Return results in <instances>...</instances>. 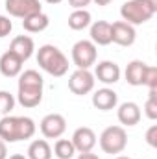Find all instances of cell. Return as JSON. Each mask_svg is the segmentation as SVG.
Here are the masks:
<instances>
[{
	"instance_id": "6da1fadb",
	"label": "cell",
	"mask_w": 157,
	"mask_h": 159,
	"mask_svg": "<svg viewBox=\"0 0 157 159\" xmlns=\"http://www.w3.org/2000/svg\"><path fill=\"white\" fill-rule=\"evenodd\" d=\"M37 126L30 117H13L6 115L0 119V139L4 143H19L28 141L35 135Z\"/></svg>"
},
{
	"instance_id": "7a4b0ae2",
	"label": "cell",
	"mask_w": 157,
	"mask_h": 159,
	"mask_svg": "<svg viewBox=\"0 0 157 159\" xmlns=\"http://www.w3.org/2000/svg\"><path fill=\"white\" fill-rule=\"evenodd\" d=\"M37 63L50 76L61 78L69 72V59L67 56L54 44H43L37 50Z\"/></svg>"
},
{
	"instance_id": "3957f363",
	"label": "cell",
	"mask_w": 157,
	"mask_h": 159,
	"mask_svg": "<svg viewBox=\"0 0 157 159\" xmlns=\"http://www.w3.org/2000/svg\"><path fill=\"white\" fill-rule=\"evenodd\" d=\"M157 13V0H128L120 7V17L131 26L148 22Z\"/></svg>"
},
{
	"instance_id": "277c9868",
	"label": "cell",
	"mask_w": 157,
	"mask_h": 159,
	"mask_svg": "<svg viewBox=\"0 0 157 159\" xmlns=\"http://www.w3.org/2000/svg\"><path fill=\"white\" fill-rule=\"evenodd\" d=\"M98 143L104 154L117 156V154H122L128 146V133L124 126H109L100 133Z\"/></svg>"
},
{
	"instance_id": "5b68a950",
	"label": "cell",
	"mask_w": 157,
	"mask_h": 159,
	"mask_svg": "<svg viewBox=\"0 0 157 159\" xmlns=\"http://www.w3.org/2000/svg\"><path fill=\"white\" fill-rule=\"evenodd\" d=\"M96 57L98 50L91 39H81L72 46V63L76 65V69H91L92 65H96Z\"/></svg>"
},
{
	"instance_id": "8992f818",
	"label": "cell",
	"mask_w": 157,
	"mask_h": 159,
	"mask_svg": "<svg viewBox=\"0 0 157 159\" xmlns=\"http://www.w3.org/2000/svg\"><path fill=\"white\" fill-rule=\"evenodd\" d=\"M94 83H96L94 74L89 69H76L69 78V89H70V93H74L78 96H83V94L92 93Z\"/></svg>"
},
{
	"instance_id": "52a82bcc",
	"label": "cell",
	"mask_w": 157,
	"mask_h": 159,
	"mask_svg": "<svg viewBox=\"0 0 157 159\" xmlns=\"http://www.w3.org/2000/svg\"><path fill=\"white\" fill-rule=\"evenodd\" d=\"M39 128L44 139H59L67 131V119L61 113H48L43 117Z\"/></svg>"
},
{
	"instance_id": "ba28073f",
	"label": "cell",
	"mask_w": 157,
	"mask_h": 159,
	"mask_svg": "<svg viewBox=\"0 0 157 159\" xmlns=\"http://www.w3.org/2000/svg\"><path fill=\"white\" fill-rule=\"evenodd\" d=\"M6 11L9 13V17L26 19L34 13L43 11V6L39 0H6Z\"/></svg>"
},
{
	"instance_id": "9c48e42d",
	"label": "cell",
	"mask_w": 157,
	"mask_h": 159,
	"mask_svg": "<svg viewBox=\"0 0 157 159\" xmlns=\"http://www.w3.org/2000/svg\"><path fill=\"white\" fill-rule=\"evenodd\" d=\"M70 141H72V144H74V148H76L78 154H85V152H92V148L98 143V137H96V133H94L92 128L81 126V128H78L72 133Z\"/></svg>"
},
{
	"instance_id": "30bf717a",
	"label": "cell",
	"mask_w": 157,
	"mask_h": 159,
	"mask_svg": "<svg viewBox=\"0 0 157 159\" xmlns=\"http://www.w3.org/2000/svg\"><path fill=\"white\" fill-rule=\"evenodd\" d=\"M135 39H137L135 26H131L124 20H117L111 24V41L117 43L118 46H131Z\"/></svg>"
},
{
	"instance_id": "8fae6325",
	"label": "cell",
	"mask_w": 157,
	"mask_h": 159,
	"mask_svg": "<svg viewBox=\"0 0 157 159\" xmlns=\"http://www.w3.org/2000/svg\"><path fill=\"white\" fill-rule=\"evenodd\" d=\"M120 67L115 61H100L94 69V80L102 81L104 85H115L120 80Z\"/></svg>"
},
{
	"instance_id": "7c38bea8",
	"label": "cell",
	"mask_w": 157,
	"mask_h": 159,
	"mask_svg": "<svg viewBox=\"0 0 157 159\" xmlns=\"http://www.w3.org/2000/svg\"><path fill=\"white\" fill-rule=\"evenodd\" d=\"M141 117H142L141 107H139V104H135V102H122L117 109L118 122H120L122 126H128V128L137 126V124L141 122Z\"/></svg>"
},
{
	"instance_id": "4fadbf2b",
	"label": "cell",
	"mask_w": 157,
	"mask_h": 159,
	"mask_svg": "<svg viewBox=\"0 0 157 159\" xmlns=\"http://www.w3.org/2000/svg\"><path fill=\"white\" fill-rule=\"evenodd\" d=\"M92 106L100 111H111L118 106V94L109 87L98 89L92 94Z\"/></svg>"
},
{
	"instance_id": "5bb4252c",
	"label": "cell",
	"mask_w": 157,
	"mask_h": 159,
	"mask_svg": "<svg viewBox=\"0 0 157 159\" xmlns=\"http://www.w3.org/2000/svg\"><path fill=\"white\" fill-rule=\"evenodd\" d=\"M22 59L19 56H15L13 52H4L0 56V74L6 78H17L22 72Z\"/></svg>"
},
{
	"instance_id": "9a60e30c",
	"label": "cell",
	"mask_w": 157,
	"mask_h": 159,
	"mask_svg": "<svg viewBox=\"0 0 157 159\" xmlns=\"http://www.w3.org/2000/svg\"><path fill=\"white\" fill-rule=\"evenodd\" d=\"M9 52L19 56L22 61H28L35 52V43L30 35H17V37H13L11 44H9Z\"/></svg>"
},
{
	"instance_id": "2e32d148",
	"label": "cell",
	"mask_w": 157,
	"mask_h": 159,
	"mask_svg": "<svg viewBox=\"0 0 157 159\" xmlns=\"http://www.w3.org/2000/svg\"><path fill=\"white\" fill-rule=\"evenodd\" d=\"M91 41L96 46L111 44V22L107 20H94L91 22Z\"/></svg>"
},
{
	"instance_id": "e0dca14e",
	"label": "cell",
	"mask_w": 157,
	"mask_h": 159,
	"mask_svg": "<svg viewBox=\"0 0 157 159\" xmlns=\"http://www.w3.org/2000/svg\"><path fill=\"white\" fill-rule=\"evenodd\" d=\"M17 102L22 107H37L43 102V87H19L17 91Z\"/></svg>"
},
{
	"instance_id": "ac0fdd59",
	"label": "cell",
	"mask_w": 157,
	"mask_h": 159,
	"mask_svg": "<svg viewBox=\"0 0 157 159\" xmlns=\"http://www.w3.org/2000/svg\"><path fill=\"white\" fill-rule=\"evenodd\" d=\"M146 69H148V65H146L144 61H141V59H133V61L128 63V67H126V70H124V78H126V81H128L129 85H133V87H141V85L144 83Z\"/></svg>"
},
{
	"instance_id": "d6986e66",
	"label": "cell",
	"mask_w": 157,
	"mask_h": 159,
	"mask_svg": "<svg viewBox=\"0 0 157 159\" xmlns=\"http://www.w3.org/2000/svg\"><path fill=\"white\" fill-rule=\"evenodd\" d=\"M50 24V17L44 13V11H39V13H34L26 19H22V28L28 32V34H39V32H44Z\"/></svg>"
},
{
	"instance_id": "ffe728a7",
	"label": "cell",
	"mask_w": 157,
	"mask_h": 159,
	"mask_svg": "<svg viewBox=\"0 0 157 159\" xmlns=\"http://www.w3.org/2000/svg\"><path fill=\"white\" fill-rule=\"evenodd\" d=\"M52 146L48 144L46 139H35L30 143L26 157L28 159H52Z\"/></svg>"
},
{
	"instance_id": "44dd1931",
	"label": "cell",
	"mask_w": 157,
	"mask_h": 159,
	"mask_svg": "<svg viewBox=\"0 0 157 159\" xmlns=\"http://www.w3.org/2000/svg\"><path fill=\"white\" fill-rule=\"evenodd\" d=\"M91 22H92V17L87 9H72V13L69 15V28L74 32L89 28Z\"/></svg>"
},
{
	"instance_id": "7402d4cb",
	"label": "cell",
	"mask_w": 157,
	"mask_h": 159,
	"mask_svg": "<svg viewBox=\"0 0 157 159\" xmlns=\"http://www.w3.org/2000/svg\"><path fill=\"white\" fill-rule=\"evenodd\" d=\"M52 154L57 159H72L78 152H76V148H74V144H72L70 139H57L56 144H54Z\"/></svg>"
},
{
	"instance_id": "603a6c76",
	"label": "cell",
	"mask_w": 157,
	"mask_h": 159,
	"mask_svg": "<svg viewBox=\"0 0 157 159\" xmlns=\"http://www.w3.org/2000/svg\"><path fill=\"white\" fill-rule=\"evenodd\" d=\"M15 104H17V98L9 91H0V117L11 115Z\"/></svg>"
},
{
	"instance_id": "cb8c5ba5",
	"label": "cell",
	"mask_w": 157,
	"mask_h": 159,
	"mask_svg": "<svg viewBox=\"0 0 157 159\" xmlns=\"http://www.w3.org/2000/svg\"><path fill=\"white\" fill-rule=\"evenodd\" d=\"M144 113L150 120H157V89H150L148 100L144 104Z\"/></svg>"
},
{
	"instance_id": "d4e9b609",
	"label": "cell",
	"mask_w": 157,
	"mask_h": 159,
	"mask_svg": "<svg viewBox=\"0 0 157 159\" xmlns=\"http://www.w3.org/2000/svg\"><path fill=\"white\" fill-rule=\"evenodd\" d=\"M144 87L148 89H157V67L154 65H148L146 69V74H144Z\"/></svg>"
},
{
	"instance_id": "484cf974",
	"label": "cell",
	"mask_w": 157,
	"mask_h": 159,
	"mask_svg": "<svg viewBox=\"0 0 157 159\" xmlns=\"http://www.w3.org/2000/svg\"><path fill=\"white\" fill-rule=\"evenodd\" d=\"M11 30H13V22L9 20V17L0 15V39H2V37H6V35H9V34H11Z\"/></svg>"
},
{
	"instance_id": "4316f807",
	"label": "cell",
	"mask_w": 157,
	"mask_h": 159,
	"mask_svg": "<svg viewBox=\"0 0 157 159\" xmlns=\"http://www.w3.org/2000/svg\"><path fill=\"white\" fill-rule=\"evenodd\" d=\"M146 143H148V146L157 148V124H152L146 129Z\"/></svg>"
},
{
	"instance_id": "83f0119b",
	"label": "cell",
	"mask_w": 157,
	"mask_h": 159,
	"mask_svg": "<svg viewBox=\"0 0 157 159\" xmlns=\"http://www.w3.org/2000/svg\"><path fill=\"white\" fill-rule=\"evenodd\" d=\"M91 2L92 0H69V4H70L72 9H87V6Z\"/></svg>"
},
{
	"instance_id": "f1b7e54d",
	"label": "cell",
	"mask_w": 157,
	"mask_h": 159,
	"mask_svg": "<svg viewBox=\"0 0 157 159\" xmlns=\"http://www.w3.org/2000/svg\"><path fill=\"white\" fill-rule=\"evenodd\" d=\"M0 159H7V143L0 139Z\"/></svg>"
},
{
	"instance_id": "f546056e",
	"label": "cell",
	"mask_w": 157,
	"mask_h": 159,
	"mask_svg": "<svg viewBox=\"0 0 157 159\" xmlns=\"http://www.w3.org/2000/svg\"><path fill=\"white\" fill-rule=\"evenodd\" d=\"M76 159H100L96 154H92V152H85V154H79Z\"/></svg>"
},
{
	"instance_id": "4dcf8cb0",
	"label": "cell",
	"mask_w": 157,
	"mask_h": 159,
	"mask_svg": "<svg viewBox=\"0 0 157 159\" xmlns=\"http://www.w3.org/2000/svg\"><path fill=\"white\" fill-rule=\"evenodd\" d=\"M92 2H94L96 6H109L113 0H92Z\"/></svg>"
},
{
	"instance_id": "1f68e13d",
	"label": "cell",
	"mask_w": 157,
	"mask_h": 159,
	"mask_svg": "<svg viewBox=\"0 0 157 159\" xmlns=\"http://www.w3.org/2000/svg\"><path fill=\"white\" fill-rule=\"evenodd\" d=\"M7 159H28L24 154H13V156H7Z\"/></svg>"
},
{
	"instance_id": "d6a6232c",
	"label": "cell",
	"mask_w": 157,
	"mask_h": 159,
	"mask_svg": "<svg viewBox=\"0 0 157 159\" xmlns=\"http://www.w3.org/2000/svg\"><path fill=\"white\" fill-rule=\"evenodd\" d=\"M44 2H46V4H61L63 0H44Z\"/></svg>"
},
{
	"instance_id": "836d02e7",
	"label": "cell",
	"mask_w": 157,
	"mask_h": 159,
	"mask_svg": "<svg viewBox=\"0 0 157 159\" xmlns=\"http://www.w3.org/2000/svg\"><path fill=\"white\" fill-rule=\"evenodd\" d=\"M113 159H131V157H128V156H117V157H113Z\"/></svg>"
}]
</instances>
